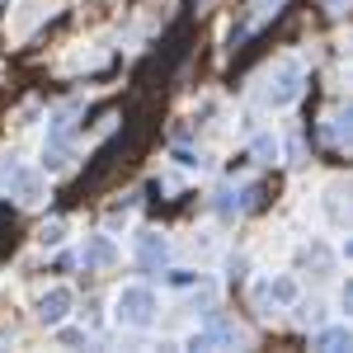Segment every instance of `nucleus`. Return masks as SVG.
<instances>
[{
	"mask_svg": "<svg viewBox=\"0 0 353 353\" xmlns=\"http://www.w3.org/2000/svg\"><path fill=\"white\" fill-rule=\"evenodd\" d=\"M113 306H118V311H113V316H118V325L146 330L151 321H156V292H151V288H123Z\"/></svg>",
	"mask_w": 353,
	"mask_h": 353,
	"instance_id": "1",
	"label": "nucleus"
},
{
	"mask_svg": "<svg viewBox=\"0 0 353 353\" xmlns=\"http://www.w3.org/2000/svg\"><path fill=\"white\" fill-rule=\"evenodd\" d=\"M297 94H301V66L297 61H278L269 71V85H264V104L283 109V104H292Z\"/></svg>",
	"mask_w": 353,
	"mask_h": 353,
	"instance_id": "2",
	"label": "nucleus"
},
{
	"mask_svg": "<svg viewBox=\"0 0 353 353\" xmlns=\"http://www.w3.org/2000/svg\"><path fill=\"white\" fill-rule=\"evenodd\" d=\"M71 306H76L71 288H52L48 297L38 301V321H43V325H61V321L71 316Z\"/></svg>",
	"mask_w": 353,
	"mask_h": 353,
	"instance_id": "3",
	"label": "nucleus"
},
{
	"mask_svg": "<svg viewBox=\"0 0 353 353\" xmlns=\"http://www.w3.org/2000/svg\"><path fill=\"white\" fill-rule=\"evenodd\" d=\"M113 254H118V250H113L109 236H90L85 250H81V264L85 269H104V264H113Z\"/></svg>",
	"mask_w": 353,
	"mask_h": 353,
	"instance_id": "4",
	"label": "nucleus"
},
{
	"mask_svg": "<svg viewBox=\"0 0 353 353\" xmlns=\"http://www.w3.org/2000/svg\"><path fill=\"white\" fill-rule=\"evenodd\" d=\"M165 254H170V250H165L161 236H151V231H146V236H137V259H141V269H161Z\"/></svg>",
	"mask_w": 353,
	"mask_h": 353,
	"instance_id": "5",
	"label": "nucleus"
},
{
	"mask_svg": "<svg viewBox=\"0 0 353 353\" xmlns=\"http://www.w3.org/2000/svg\"><path fill=\"white\" fill-rule=\"evenodd\" d=\"M10 193H19V198H38V174L33 170H10Z\"/></svg>",
	"mask_w": 353,
	"mask_h": 353,
	"instance_id": "6",
	"label": "nucleus"
},
{
	"mask_svg": "<svg viewBox=\"0 0 353 353\" xmlns=\"http://www.w3.org/2000/svg\"><path fill=\"white\" fill-rule=\"evenodd\" d=\"M241 208H245L241 189H231V184H226V189L217 193V212H221V217H231V212H241Z\"/></svg>",
	"mask_w": 353,
	"mask_h": 353,
	"instance_id": "7",
	"label": "nucleus"
},
{
	"mask_svg": "<svg viewBox=\"0 0 353 353\" xmlns=\"http://www.w3.org/2000/svg\"><path fill=\"white\" fill-rule=\"evenodd\" d=\"M344 344H349V330H321V334H316V349H344Z\"/></svg>",
	"mask_w": 353,
	"mask_h": 353,
	"instance_id": "8",
	"label": "nucleus"
},
{
	"mask_svg": "<svg viewBox=\"0 0 353 353\" xmlns=\"http://www.w3.org/2000/svg\"><path fill=\"white\" fill-rule=\"evenodd\" d=\"M264 292H269L273 301H292V297H297V283H292V278H278V283L264 288Z\"/></svg>",
	"mask_w": 353,
	"mask_h": 353,
	"instance_id": "9",
	"label": "nucleus"
},
{
	"mask_svg": "<svg viewBox=\"0 0 353 353\" xmlns=\"http://www.w3.org/2000/svg\"><path fill=\"white\" fill-rule=\"evenodd\" d=\"M254 156L269 161V156H273V137H259V141H254Z\"/></svg>",
	"mask_w": 353,
	"mask_h": 353,
	"instance_id": "10",
	"label": "nucleus"
},
{
	"mask_svg": "<svg viewBox=\"0 0 353 353\" xmlns=\"http://www.w3.org/2000/svg\"><path fill=\"white\" fill-rule=\"evenodd\" d=\"M57 241H61V226H57V221H52V226H43V245H57Z\"/></svg>",
	"mask_w": 353,
	"mask_h": 353,
	"instance_id": "11",
	"label": "nucleus"
},
{
	"mask_svg": "<svg viewBox=\"0 0 353 353\" xmlns=\"http://www.w3.org/2000/svg\"><path fill=\"white\" fill-rule=\"evenodd\" d=\"M339 5H344V0H325V10H330V14H339Z\"/></svg>",
	"mask_w": 353,
	"mask_h": 353,
	"instance_id": "12",
	"label": "nucleus"
}]
</instances>
